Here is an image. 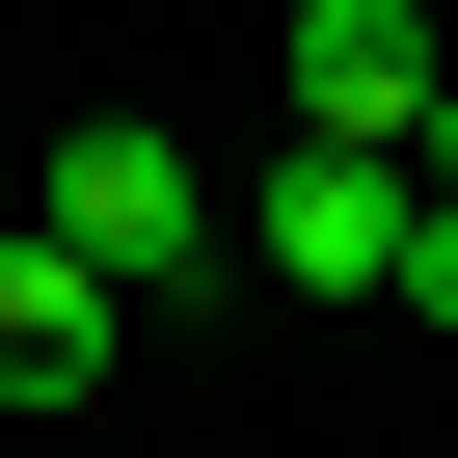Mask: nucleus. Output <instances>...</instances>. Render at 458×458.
<instances>
[{
    "label": "nucleus",
    "mask_w": 458,
    "mask_h": 458,
    "mask_svg": "<svg viewBox=\"0 0 458 458\" xmlns=\"http://www.w3.org/2000/svg\"><path fill=\"white\" fill-rule=\"evenodd\" d=\"M28 216H55V243H108L135 297H189V270H216V162H189V135H135V108H108V135H55V162H28Z\"/></svg>",
    "instance_id": "1"
},
{
    "label": "nucleus",
    "mask_w": 458,
    "mask_h": 458,
    "mask_svg": "<svg viewBox=\"0 0 458 458\" xmlns=\"http://www.w3.org/2000/svg\"><path fill=\"white\" fill-rule=\"evenodd\" d=\"M243 243H270V297H377L404 270V135H297L243 189Z\"/></svg>",
    "instance_id": "3"
},
{
    "label": "nucleus",
    "mask_w": 458,
    "mask_h": 458,
    "mask_svg": "<svg viewBox=\"0 0 458 458\" xmlns=\"http://www.w3.org/2000/svg\"><path fill=\"white\" fill-rule=\"evenodd\" d=\"M377 297H404V324L458 351V189H431V162H404V270H377Z\"/></svg>",
    "instance_id": "5"
},
{
    "label": "nucleus",
    "mask_w": 458,
    "mask_h": 458,
    "mask_svg": "<svg viewBox=\"0 0 458 458\" xmlns=\"http://www.w3.org/2000/svg\"><path fill=\"white\" fill-rule=\"evenodd\" d=\"M458 55H431V0H297V135H404Z\"/></svg>",
    "instance_id": "4"
},
{
    "label": "nucleus",
    "mask_w": 458,
    "mask_h": 458,
    "mask_svg": "<svg viewBox=\"0 0 458 458\" xmlns=\"http://www.w3.org/2000/svg\"><path fill=\"white\" fill-rule=\"evenodd\" d=\"M0 216H28V162H0Z\"/></svg>",
    "instance_id": "7"
},
{
    "label": "nucleus",
    "mask_w": 458,
    "mask_h": 458,
    "mask_svg": "<svg viewBox=\"0 0 458 458\" xmlns=\"http://www.w3.org/2000/svg\"><path fill=\"white\" fill-rule=\"evenodd\" d=\"M404 162H431V189H458V81H431V108H404Z\"/></svg>",
    "instance_id": "6"
},
{
    "label": "nucleus",
    "mask_w": 458,
    "mask_h": 458,
    "mask_svg": "<svg viewBox=\"0 0 458 458\" xmlns=\"http://www.w3.org/2000/svg\"><path fill=\"white\" fill-rule=\"evenodd\" d=\"M135 324H162V297H135L108 243L0 216V404H108V377H135Z\"/></svg>",
    "instance_id": "2"
}]
</instances>
